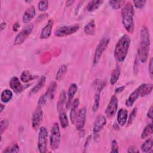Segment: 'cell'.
I'll return each mask as SVG.
<instances>
[{"instance_id": "obj_1", "label": "cell", "mask_w": 153, "mask_h": 153, "mask_svg": "<svg viewBox=\"0 0 153 153\" xmlns=\"http://www.w3.org/2000/svg\"><path fill=\"white\" fill-rule=\"evenodd\" d=\"M150 47L149 30L146 27H143L140 32V41L137 51L138 57L141 63H145L147 61Z\"/></svg>"}, {"instance_id": "obj_2", "label": "cell", "mask_w": 153, "mask_h": 153, "mask_svg": "<svg viewBox=\"0 0 153 153\" xmlns=\"http://www.w3.org/2000/svg\"><path fill=\"white\" fill-rule=\"evenodd\" d=\"M130 42L131 40L129 36L124 35L117 42L114 51V55L115 60L118 62H123L126 59L130 47Z\"/></svg>"}, {"instance_id": "obj_3", "label": "cell", "mask_w": 153, "mask_h": 153, "mask_svg": "<svg viewBox=\"0 0 153 153\" xmlns=\"http://www.w3.org/2000/svg\"><path fill=\"white\" fill-rule=\"evenodd\" d=\"M122 23L127 32L132 33L134 30V10L131 2H127L121 10Z\"/></svg>"}, {"instance_id": "obj_4", "label": "cell", "mask_w": 153, "mask_h": 153, "mask_svg": "<svg viewBox=\"0 0 153 153\" xmlns=\"http://www.w3.org/2000/svg\"><path fill=\"white\" fill-rule=\"evenodd\" d=\"M60 142V132L59 124L56 123L51 130L50 136V145L52 150L57 149Z\"/></svg>"}, {"instance_id": "obj_5", "label": "cell", "mask_w": 153, "mask_h": 153, "mask_svg": "<svg viewBox=\"0 0 153 153\" xmlns=\"http://www.w3.org/2000/svg\"><path fill=\"white\" fill-rule=\"evenodd\" d=\"M48 131L45 127H41L38 137V148L41 153L47 152Z\"/></svg>"}, {"instance_id": "obj_6", "label": "cell", "mask_w": 153, "mask_h": 153, "mask_svg": "<svg viewBox=\"0 0 153 153\" xmlns=\"http://www.w3.org/2000/svg\"><path fill=\"white\" fill-rule=\"evenodd\" d=\"M79 28L78 24L71 26H64L57 29L54 31V35L57 37H64L76 32Z\"/></svg>"}, {"instance_id": "obj_7", "label": "cell", "mask_w": 153, "mask_h": 153, "mask_svg": "<svg viewBox=\"0 0 153 153\" xmlns=\"http://www.w3.org/2000/svg\"><path fill=\"white\" fill-rule=\"evenodd\" d=\"M109 42V38L108 37H104L103 38L98 44L95 53L94 54V57H93V63L97 64L99 60L100 59L103 53V51L105 50Z\"/></svg>"}, {"instance_id": "obj_8", "label": "cell", "mask_w": 153, "mask_h": 153, "mask_svg": "<svg viewBox=\"0 0 153 153\" xmlns=\"http://www.w3.org/2000/svg\"><path fill=\"white\" fill-rule=\"evenodd\" d=\"M34 26L32 23H30L26 26L20 32L18 33L14 39V44L15 45L22 44L29 36L32 32Z\"/></svg>"}, {"instance_id": "obj_9", "label": "cell", "mask_w": 153, "mask_h": 153, "mask_svg": "<svg viewBox=\"0 0 153 153\" xmlns=\"http://www.w3.org/2000/svg\"><path fill=\"white\" fill-rule=\"evenodd\" d=\"M118 109V99L117 97L113 95L106 108L105 110V114L108 118H111L115 115Z\"/></svg>"}, {"instance_id": "obj_10", "label": "cell", "mask_w": 153, "mask_h": 153, "mask_svg": "<svg viewBox=\"0 0 153 153\" xmlns=\"http://www.w3.org/2000/svg\"><path fill=\"white\" fill-rule=\"evenodd\" d=\"M43 118V113L41 106L38 105L35 108L32 115V127L36 130L41 124Z\"/></svg>"}, {"instance_id": "obj_11", "label": "cell", "mask_w": 153, "mask_h": 153, "mask_svg": "<svg viewBox=\"0 0 153 153\" xmlns=\"http://www.w3.org/2000/svg\"><path fill=\"white\" fill-rule=\"evenodd\" d=\"M86 114L87 108L85 107H82L78 111V114L74 123L76 128L77 130H82V128L84 127L85 123Z\"/></svg>"}, {"instance_id": "obj_12", "label": "cell", "mask_w": 153, "mask_h": 153, "mask_svg": "<svg viewBox=\"0 0 153 153\" xmlns=\"http://www.w3.org/2000/svg\"><path fill=\"white\" fill-rule=\"evenodd\" d=\"M10 87L16 93H19L23 91L27 87L22 85L19 79L16 76H13L10 81Z\"/></svg>"}, {"instance_id": "obj_13", "label": "cell", "mask_w": 153, "mask_h": 153, "mask_svg": "<svg viewBox=\"0 0 153 153\" xmlns=\"http://www.w3.org/2000/svg\"><path fill=\"white\" fill-rule=\"evenodd\" d=\"M106 124V119L105 116L100 115L97 117L93 127V133L97 134Z\"/></svg>"}, {"instance_id": "obj_14", "label": "cell", "mask_w": 153, "mask_h": 153, "mask_svg": "<svg viewBox=\"0 0 153 153\" xmlns=\"http://www.w3.org/2000/svg\"><path fill=\"white\" fill-rule=\"evenodd\" d=\"M54 25V20L53 19H50L48 21L47 25L42 28L41 34H40V38L42 39H47L50 37L51 34L52 27Z\"/></svg>"}, {"instance_id": "obj_15", "label": "cell", "mask_w": 153, "mask_h": 153, "mask_svg": "<svg viewBox=\"0 0 153 153\" xmlns=\"http://www.w3.org/2000/svg\"><path fill=\"white\" fill-rule=\"evenodd\" d=\"M128 112L126 109L121 108L117 114V123L119 126H124L127 121Z\"/></svg>"}, {"instance_id": "obj_16", "label": "cell", "mask_w": 153, "mask_h": 153, "mask_svg": "<svg viewBox=\"0 0 153 153\" xmlns=\"http://www.w3.org/2000/svg\"><path fill=\"white\" fill-rule=\"evenodd\" d=\"M36 14L35 8L34 6H30L25 12L23 16V22L25 23H29L31 20L35 17Z\"/></svg>"}, {"instance_id": "obj_17", "label": "cell", "mask_w": 153, "mask_h": 153, "mask_svg": "<svg viewBox=\"0 0 153 153\" xmlns=\"http://www.w3.org/2000/svg\"><path fill=\"white\" fill-rule=\"evenodd\" d=\"M139 96H140V89H139V87H138L136 89H135L134 91H133L130 94L128 99L126 100L125 103L126 106L127 107L131 106Z\"/></svg>"}, {"instance_id": "obj_18", "label": "cell", "mask_w": 153, "mask_h": 153, "mask_svg": "<svg viewBox=\"0 0 153 153\" xmlns=\"http://www.w3.org/2000/svg\"><path fill=\"white\" fill-rule=\"evenodd\" d=\"M79 103V99L78 98H76L74 99L72 103L71 104V109L70 112V119L72 124H74L76 117L78 114V108Z\"/></svg>"}, {"instance_id": "obj_19", "label": "cell", "mask_w": 153, "mask_h": 153, "mask_svg": "<svg viewBox=\"0 0 153 153\" xmlns=\"http://www.w3.org/2000/svg\"><path fill=\"white\" fill-rule=\"evenodd\" d=\"M78 90V87L77 85L75 83L71 84L69 87L68 91V102L66 104V108H68L69 106L72 104V100L73 99V97L75 95V94L76 93Z\"/></svg>"}, {"instance_id": "obj_20", "label": "cell", "mask_w": 153, "mask_h": 153, "mask_svg": "<svg viewBox=\"0 0 153 153\" xmlns=\"http://www.w3.org/2000/svg\"><path fill=\"white\" fill-rule=\"evenodd\" d=\"M57 88V84L55 81H53L49 85L46 93L44 94L47 100H52L54 97V94Z\"/></svg>"}, {"instance_id": "obj_21", "label": "cell", "mask_w": 153, "mask_h": 153, "mask_svg": "<svg viewBox=\"0 0 153 153\" xmlns=\"http://www.w3.org/2000/svg\"><path fill=\"white\" fill-rule=\"evenodd\" d=\"M139 87L140 89V96L143 97L152 92L153 85L152 84H142Z\"/></svg>"}, {"instance_id": "obj_22", "label": "cell", "mask_w": 153, "mask_h": 153, "mask_svg": "<svg viewBox=\"0 0 153 153\" xmlns=\"http://www.w3.org/2000/svg\"><path fill=\"white\" fill-rule=\"evenodd\" d=\"M45 82H46V77L45 76H41L39 79V81L31 89V90L30 91V94H33L38 93L44 86Z\"/></svg>"}, {"instance_id": "obj_23", "label": "cell", "mask_w": 153, "mask_h": 153, "mask_svg": "<svg viewBox=\"0 0 153 153\" xmlns=\"http://www.w3.org/2000/svg\"><path fill=\"white\" fill-rule=\"evenodd\" d=\"M96 24L94 20L88 22L84 27V32L88 35H93L95 33Z\"/></svg>"}, {"instance_id": "obj_24", "label": "cell", "mask_w": 153, "mask_h": 153, "mask_svg": "<svg viewBox=\"0 0 153 153\" xmlns=\"http://www.w3.org/2000/svg\"><path fill=\"white\" fill-rule=\"evenodd\" d=\"M38 76L32 75L29 71H23L20 76V79L22 82L26 83L29 81L36 79Z\"/></svg>"}, {"instance_id": "obj_25", "label": "cell", "mask_w": 153, "mask_h": 153, "mask_svg": "<svg viewBox=\"0 0 153 153\" xmlns=\"http://www.w3.org/2000/svg\"><path fill=\"white\" fill-rule=\"evenodd\" d=\"M103 3V1H102V0L101 1L100 0L91 1L88 2V3L87 4V5L86 7L87 10L90 12L96 10Z\"/></svg>"}, {"instance_id": "obj_26", "label": "cell", "mask_w": 153, "mask_h": 153, "mask_svg": "<svg viewBox=\"0 0 153 153\" xmlns=\"http://www.w3.org/2000/svg\"><path fill=\"white\" fill-rule=\"evenodd\" d=\"M59 121L62 128H66L68 126V119L67 117V115L66 114L65 111L63 109L59 111Z\"/></svg>"}, {"instance_id": "obj_27", "label": "cell", "mask_w": 153, "mask_h": 153, "mask_svg": "<svg viewBox=\"0 0 153 153\" xmlns=\"http://www.w3.org/2000/svg\"><path fill=\"white\" fill-rule=\"evenodd\" d=\"M152 139H147L141 145L140 149L143 152H149L152 149Z\"/></svg>"}, {"instance_id": "obj_28", "label": "cell", "mask_w": 153, "mask_h": 153, "mask_svg": "<svg viewBox=\"0 0 153 153\" xmlns=\"http://www.w3.org/2000/svg\"><path fill=\"white\" fill-rule=\"evenodd\" d=\"M13 97V93L11 90L6 89L2 91L1 95V100L3 103H8Z\"/></svg>"}, {"instance_id": "obj_29", "label": "cell", "mask_w": 153, "mask_h": 153, "mask_svg": "<svg viewBox=\"0 0 153 153\" xmlns=\"http://www.w3.org/2000/svg\"><path fill=\"white\" fill-rule=\"evenodd\" d=\"M67 70H68V68H67L66 65H62L59 68V69L56 75V80L57 81H61L63 78L64 76L65 75V74L67 72Z\"/></svg>"}, {"instance_id": "obj_30", "label": "cell", "mask_w": 153, "mask_h": 153, "mask_svg": "<svg viewBox=\"0 0 153 153\" xmlns=\"http://www.w3.org/2000/svg\"><path fill=\"white\" fill-rule=\"evenodd\" d=\"M66 92L64 90H63L60 92L59 98V100L57 103V109H58L59 111L60 110H61L62 109H63V105H64L65 103L66 102Z\"/></svg>"}, {"instance_id": "obj_31", "label": "cell", "mask_w": 153, "mask_h": 153, "mask_svg": "<svg viewBox=\"0 0 153 153\" xmlns=\"http://www.w3.org/2000/svg\"><path fill=\"white\" fill-rule=\"evenodd\" d=\"M120 75V70L118 68H116L114 69L111 73V78H110V82L111 85H114L117 82L119 76Z\"/></svg>"}, {"instance_id": "obj_32", "label": "cell", "mask_w": 153, "mask_h": 153, "mask_svg": "<svg viewBox=\"0 0 153 153\" xmlns=\"http://www.w3.org/2000/svg\"><path fill=\"white\" fill-rule=\"evenodd\" d=\"M152 134V124L150 123L145 126L141 134V138L142 139H146L149 136Z\"/></svg>"}, {"instance_id": "obj_33", "label": "cell", "mask_w": 153, "mask_h": 153, "mask_svg": "<svg viewBox=\"0 0 153 153\" xmlns=\"http://www.w3.org/2000/svg\"><path fill=\"white\" fill-rule=\"evenodd\" d=\"M106 85V81H102L100 79H96L93 82V85L96 88L97 93H100Z\"/></svg>"}, {"instance_id": "obj_34", "label": "cell", "mask_w": 153, "mask_h": 153, "mask_svg": "<svg viewBox=\"0 0 153 153\" xmlns=\"http://www.w3.org/2000/svg\"><path fill=\"white\" fill-rule=\"evenodd\" d=\"M125 4L124 1H114L111 0L109 1V5L114 10H118L121 7Z\"/></svg>"}, {"instance_id": "obj_35", "label": "cell", "mask_w": 153, "mask_h": 153, "mask_svg": "<svg viewBox=\"0 0 153 153\" xmlns=\"http://www.w3.org/2000/svg\"><path fill=\"white\" fill-rule=\"evenodd\" d=\"M100 93H96L94 96V101L92 107V110L93 112H96L99 106V102H100Z\"/></svg>"}, {"instance_id": "obj_36", "label": "cell", "mask_w": 153, "mask_h": 153, "mask_svg": "<svg viewBox=\"0 0 153 153\" xmlns=\"http://www.w3.org/2000/svg\"><path fill=\"white\" fill-rule=\"evenodd\" d=\"M19 151V147L17 143H14L11 146L7 147L3 151V152H18Z\"/></svg>"}, {"instance_id": "obj_37", "label": "cell", "mask_w": 153, "mask_h": 153, "mask_svg": "<svg viewBox=\"0 0 153 153\" xmlns=\"http://www.w3.org/2000/svg\"><path fill=\"white\" fill-rule=\"evenodd\" d=\"M48 7V1H40L38 3V9L41 11H45Z\"/></svg>"}, {"instance_id": "obj_38", "label": "cell", "mask_w": 153, "mask_h": 153, "mask_svg": "<svg viewBox=\"0 0 153 153\" xmlns=\"http://www.w3.org/2000/svg\"><path fill=\"white\" fill-rule=\"evenodd\" d=\"M137 112V108H134L131 112H130V114L129 115V118L128 120V123H127V126H130L133 121L134 119L135 118L136 116V114Z\"/></svg>"}, {"instance_id": "obj_39", "label": "cell", "mask_w": 153, "mask_h": 153, "mask_svg": "<svg viewBox=\"0 0 153 153\" xmlns=\"http://www.w3.org/2000/svg\"><path fill=\"white\" fill-rule=\"evenodd\" d=\"M9 122L7 120H2L0 123V131L1 134L2 135L3 132L7 129L8 126Z\"/></svg>"}, {"instance_id": "obj_40", "label": "cell", "mask_w": 153, "mask_h": 153, "mask_svg": "<svg viewBox=\"0 0 153 153\" xmlns=\"http://www.w3.org/2000/svg\"><path fill=\"white\" fill-rule=\"evenodd\" d=\"M146 2V1H133L134 7L138 9L142 8L145 5Z\"/></svg>"}, {"instance_id": "obj_41", "label": "cell", "mask_w": 153, "mask_h": 153, "mask_svg": "<svg viewBox=\"0 0 153 153\" xmlns=\"http://www.w3.org/2000/svg\"><path fill=\"white\" fill-rule=\"evenodd\" d=\"M118 146L117 140H113L111 143V152H118Z\"/></svg>"}, {"instance_id": "obj_42", "label": "cell", "mask_w": 153, "mask_h": 153, "mask_svg": "<svg viewBox=\"0 0 153 153\" xmlns=\"http://www.w3.org/2000/svg\"><path fill=\"white\" fill-rule=\"evenodd\" d=\"M148 71H149V76L151 79H152V76H153V60L152 58L150 59L149 63V67H148Z\"/></svg>"}, {"instance_id": "obj_43", "label": "cell", "mask_w": 153, "mask_h": 153, "mask_svg": "<svg viewBox=\"0 0 153 153\" xmlns=\"http://www.w3.org/2000/svg\"><path fill=\"white\" fill-rule=\"evenodd\" d=\"M47 100V99H46V97H45V94H42V95L40 97V98H39V100H38V105L39 106H43V105H44L45 104Z\"/></svg>"}, {"instance_id": "obj_44", "label": "cell", "mask_w": 153, "mask_h": 153, "mask_svg": "<svg viewBox=\"0 0 153 153\" xmlns=\"http://www.w3.org/2000/svg\"><path fill=\"white\" fill-rule=\"evenodd\" d=\"M127 152L133 153V152H139V151L138 148L137 147H136L135 146H131L128 148Z\"/></svg>"}, {"instance_id": "obj_45", "label": "cell", "mask_w": 153, "mask_h": 153, "mask_svg": "<svg viewBox=\"0 0 153 153\" xmlns=\"http://www.w3.org/2000/svg\"><path fill=\"white\" fill-rule=\"evenodd\" d=\"M152 109H153V108H152V106H151L150 107V108L148 110V112L147 113V117L150 119V120H152Z\"/></svg>"}, {"instance_id": "obj_46", "label": "cell", "mask_w": 153, "mask_h": 153, "mask_svg": "<svg viewBox=\"0 0 153 153\" xmlns=\"http://www.w3.org/2000/svg\"><path fill=\"white\" fill-rule=\"evenodd\" d=\"M125 88V87L124 86H121V87H118L115 89V93H121L122 92Z\"/></svg>"}, {"instance_id": "obj_47", "label": "cell", "mask_w": 153, "mask_h": 153, "mask_svg": "<svg viewBox=\"0 0 153 153\" xmlns=\"http://www.w3.org/2000/svg\"><path fill=\"white\" fill-rule=\"evenodd\" d=\"M91 138V136L90 135H89V136L87 137L86 140H85V145H84V149H86V148L87 147L88 145L89 144V142H90V141Z\"/></svg>"}, {"instance_id": "obj_48", "label": "cell", "mask_w": 153, "mask_h": 153, "mask_svg": "<svg viewBox=\"0 0 153 153\" xmlns=\"http://www.w3.org/2000/svg\"><path fill=\"white\" fill-rule=\"evenodd\" d=\"M19 27H20V25H19V23L18 22L15 23L13 25V30H14V32L17 31Z\"/></svg>"}, {"instance_id": "obj_49", "label": "cell", "mask_w": 153, "mask_h": 153, "mask_svg": "<svg viewBox=\"0 0 153 153\" xmlns=\"http://www.w3.org/2000/svg\"><path fill=\"white\" fill-rule=\"evenodd\" d=\"M74 2V1H68L66 2V7H69L71 5H72V4Z\"/></svg>"}, {"instance_id": "obj_50", "label": "cell", "mask_w": 153, "mask_h": 153, "mask_svg": "<svg viewBox=\"0 0 153 153\" xmlns=\"http://www.w3.org/2000/svg\"><path fill=\"white\" fill-rule=\"evenodd\" d=\"M6 23L5 22H2L1 24V26H0V27H1V30L2 31L3 29H5V27H6Z\"/></svg>"}, {"instance_id": "obj_51", "label": "cell", "mask_w": 153, "mask_h": 153, "mask_svg": "<svg viewBox=\"0 0 153 153\" xmlns=\"http://www.w3.org/2000/svg\"><path fill=\"white\" fill-rule=\"evenodd\" d=\"M113 127H114L115 130H119V125H118V124L114 123V126H113Z\"/></svg>"}, {"instance_id": "obj_52", "label": "cell", "mask_w": 153, "mask_h": 153, "mask_svg": "<svg viewBox=\"0 0 153 153\" xmlns=\"http://www.w3.org/2000/svg\"><path fill=\"white\" fill-rule=\"evenodd\" d=\"M0 106H1V109H0V113H1V112L3 111L4 108H5V106H4L2 104H1V105H0Z\"/></svg>"}]
</instances>
